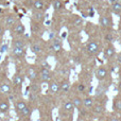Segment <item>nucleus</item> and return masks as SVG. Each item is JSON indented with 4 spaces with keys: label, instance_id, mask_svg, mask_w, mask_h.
<instances>
[{
    "label": "nucleus",
    "instance_id": "25",
    "mask_svg": "<svg viewBox=\"0 0 121 121\" xmlns=\"http://www.w3.org/2000/svg\"><path fill=\"white\" fill-rule=\"evenodd\" d=\"M92 111H94V113L97 114V115H101V114L104 113L105 106L102 103H98V104H95L94 106H92Z\"/></svg>",
    "mask_w": 121,
    "mask_h": 121
},
{
    "label": "nucleus",
    "instance_id": "33",
    "mask_svg": "<svg viewBox=\"0 0 121 121\" xmlns=\"http://www.w3.org/2000/svg\"><path fill=\"white\" fill-rule=\"evenodd\" d=\"M116 60H117L118 64L121 65V53H119V54L117 55V59H116Z\"/></svg>",
    "mask_w": 121,
    "mask_h": 121
},
{
    "label": "nucleus",
    "instance_id": "22",
    "mask_svg": "<svg viewBox=\"0 0 121 121\" xmlns=\"http://www.w3.org/2000/svg\"><path fill=\"white\" fill-rule=\"evenodd\" d=\"M112 12L116 15H120L121 14V1L117 0L112 4Z\"/></svg>",
    "mask_w": 121,
    "mask_h": 121
},
{
    "label": "nucleus",
    "instance_id": "37",
    "mask_svg": "<svg viewBox=\"0 0 121 121\" xmlns=\"http://www.w3.org/2000/svg\"><path fill=\"white\" fill-rule=\"evenodd\" d=\"M120 119H121V118H120Z\"/></svg>",
    "mask_w": 121,
    "mask_h": 121
},
{
    "label": "nucleus",
    "instance_id": "29",
    "mask_svg": "<svg viewBox=\"0 0 121 121\" xmlns=\"http://www.w3.org/2000/svg\"><path fill=\"white\" fill-rule=\"evenodd\" d=\"M19 113H20V115H21V116L26 117V116H29V115H30V113H31V109H30V107L27 105V106H26L23 109H21V111L19 112Z\"/></svg>",
    "mask_w": 121,
    "mask_h": 121
},
{
    "label": "nucleus",
    "instance_id": "35",
    "mask_svg": "<svg viewBox=\"0 0 121 121\" xmlns=\"http://www.w3.org/2000/svg\"><path fill=\"white\" fill-rule=\"evenodd\" d=\"M119 80L121 81V71H120V73H119Z\"/></svg>",
    "mask_w": 121,
    "mask_h": 121
},
{
    "label": "nucleus",
    "instance_id": "32",
    "mask_svg": "<svg viewBox=\"0 0 121 121\" xmlns=\"http://www.w3.org/2000/svg\"><path fill=\"white\" fill-rule=\"evenodd\" d=\"M3 34H4V29H3V27L0 25V37H2Z\"/></svg>",
    "mask_w": 121,
    "mask_h": 121
},
{
    "label": "nucleus",
    "instance_id": "23",
    "mask_svg": "<svg viewBox=\"0 0 121 121\" xmlns=\"http://www.w3.org/2000/svg\"><path fill=\"white\" fill-rule=\"evenodd\" d=\"M31 50H32V52L35 53V54H39V53L43 52L44 47L42 46L40 43H34V44H32V46H31Z\"/></svg>",
    "mask_w": 121,
    "mask_h": 121
},
{
    "label": "nucleus",
    "instance_id": "15",
    "mask_svg": "<svg viewBox=\"0 0 121 121\" xmlns=\"http://www.w3.org/2000/svg\"><path fill=\"white\" fill-rule=\"evenodd\" d=\"M22 83H23V77L20 73L17 72L14 75V79H13V85H14L15 88H21Z\"/></svg>",
    "mask_w": 121,
    "mask_h": 121
},
{
    "label": "nucleus",
    "instance_id": "20",
    "mask_svg": "<svg viewBox=\"0 0 121 121\" xmlns=\"http://www.w3.org/2000/svg\"><path fill=\"white\" fill-rule=\"evenodd\" d=\"M71 101H72L74 107H75V108H78L79 111H81V109L83 108V99H82L81 97L75 96V97H73Z\"/></svg>",
    "mask_w": 121,
    "mask_h": 121
},
{
    "label": "nucleus",
    "instance_id": "1",
    "mask_svg": "<svg viewBox=\"0 0 121 121\" xmlns=\"http://www.w3.org/2000/svg\"><path fill=\"white\" fill-rule=\"evenodd\" d=\"M86 50L90 55H96L100 52V45L96 40H89L86 45Z\"/></svg>",
    "mask_w": 121,
    "mask_h": 121
},
{
    "label": "nucleus",
    "instance_id": "28",
    "mask_svg": "<svg viewBox=\"0 0 121 121\" xmlns=\"http://www.w3.org/2000/svg\"><path fill=\"white\" fill-rule=\"evenodd\" d=\"M77 90H78V92H80V94H84V92L86 91V86H85V84L79 83V84L77 85Z\"/></svg>",
    "mask_w": 121,
    "mask_h": 121
},
{
    "label": "nucleus",
    "instance_id": "9",
    "mask_svg": "<svg viewBox=\"0 0 121 121\" xmlns=\"http://www.w3.org/2000/svg\"><path fill=\"white\" fill-rule=\"evenodd\" d=\"M12 91V86L5 81H0V94L9 95Z\"/></svg>",
    "mask_w": 121,
    "mask_h": 121
},
{
    "label": "nucleus",
    "instance_id": "6",
    "mask_svg": "<svg viewBox=\"0 0 121 121\" xmlns=\"http://www.w3.org/2000/svg\"><path fill=\"white\" fill-rule=\"evenodd\" d=\"M99 23L102 28H112L113 27V19L109 15H102L100 17V20H99Z\"/></svg>",
    "mask_w": 121,
    "mask_h": 121
},
{
    "label": "nucleus",
    "instance_id": "11",
    "mask_svg": "<svg viewBox=\"0 0 121 121\" xmlns=\"http://www.w3.org/2000/svg\"><path fill=\"white\" fill-rule=\"evenodd\" d=\"M113 108H114L115 113L121 114V95H117V96L114 98Z\"/></svg>",
    "mask_w": 121,
    "mask_h": 121
},
{
    "label": "nucleus",
    "instance_id": "8",
    "mask_svg": "<svg viewBox=\"0 0 121 121\" xmlns=\"http://www.w3.org/2000/svg\"><path fill=\"white\" fill-rule=\"evenodd\" d=\"M13 56L17 57V59H21L26 55V48H18V47H12L11 50Z\"/></svg>",
    "mask_w": 121,
    "mask_h": 121
},
{
    "label": "nucleus",
    "instance_id": "7",
    "mask_svg": "<svg viewBox=\"0 0 121 121\" xmlns=\"http://www.w3.org/2000/svg\"><path fill=\"white\" fill-rule=\"evenodd\" d=\"M18 21L16 15L15 14H9L5 16V19H4V25H5L6 28H12L15 23Z\"/></svg>",
    "mask_w": 121,
    "mask_h": 121
},
{
    "label": "nucleus",
    "instance_id": "4",
    "mask_svg": "<svg viewBox=\"0 0 121 121\" xmlns=\"http://www.w3.org/2000/svg\"><path fill=\"white\" fill-rule=\"evenodd\" d=\"M26 75L31 82H35L38 78V71L34 66H29L26 70Z\"/></svg>",
    "mask_w": 121,
    "mask_h": 121
},
{
    "label": "nucleus",
    "instance_id": "2",
    "mask_svg": "<svg viewBox=\"0 0 121 121\" xmlns=\"http://www.w3.org/2000/svg\"><path fill=\"white\" fill-rule=\"evenodd\" d=\"M108 68L106 66H100L99 68H97L95 75H96V79L98 81H103L108 77Z\"/></svg>",
    "mask_w": 121,
    "mask_h": 121
},
{
    "label": "nucleus",
    "instance_id": "19",
    "mask_svg": "<svg viewBox=\"0 0 121 121\" xmlns=\"http://www.w3.org/2000/svg\"><path fill=\"white\" fill-rule=\"evenodd\" d=\"M70 87H71V84H70V82H69L68 79L63 80V81L60 83V91H63V92H68L69 89H70Z\"/></svg>",
    "mask_w": 121,
    "mask_h": 121
},
{
    "label": "nucleus",
    "instance_id": "12",
    "mask_svg": "<svg viewBox=\"0 0 121 121\" xmlns=\"http://www.w3.org/2000/svg\"><path fill=\"white\" fill-rule=\"evenodd\" d=\"M74 105H73L72 101L71 100H66L63 103V109L64 112H66L67 114H73V111H74Z\"/></svg>",
    "mask_w": 121,
    "mask_h": 121
},
{
    "label": "nucleus",
    "instance_id": "14",
    "mask_svg": "<svg viewBox=\"0 0 121 121\" xmlns=\"http://www.w3.org/2000/svg\"><path fill=\"white\" fill-rule=\"evenodd\" d=\"M49 91L52 95H57L60 91V83H57L56 81H50L49 82Z\"/></svg>",
    "mask_w": 121,
    "mask_h": 121
},
{
    "label": "nucleus",
    "instance_id": "13",
    "mask_svg": "<svg viewBox=\"0 0 121 121\" xmlns=\"http://www.w3.org/2000/svg\"><path fill=\"white\" fill-rule=\"evenodd\" d=\"M32 18L34 21L36 22L42 23L45 20V13L44 11H34L33 14H32Z\"/></svg>",
    "mask_w": 121,
    "mask_h": 121
},
{
    "label": "nucleus",
    "instance_id": "27",
    "mask_svg": "<svg viewBox=\"0 0 121 121\" xmlns=\"http://www.w3.org/2000/svg\"><path fill=\"white\" fill-rule=\"evenodd\" d=\"M32 32L33 33H38L40 31V23L39 22H36V21H32Z\"/></svg>",
    "mask_w": 121,
    "mask_h": 121
},
{
    "label": "nucleus",
    "instance_id": "30",
    "mask_svg": "<svg viewBox=\"0 0 121 121\" xmlns=\"http://www.w3.org/2000/svg\"><path fill=\"white\" fill-rule=\"evenodd\" d=\"M6 51H8V45H6V44L1 45V47H0V52L4 53V52H6Z\"/></svg>",
    "mask_w": 121,
    "mask_h": 121
},
{
    "label": "nucleus",
    "instance_id": "36",
    "mask_svg": "<svg viewBox=\"0 0 121 121\" xmlns=\"http://www.w3.org/2000/svg\"><path fill=\"white\" fill-rule=\"evenodd\" d=\"M120 18H121V14H120Z\"/></svg>",
    "mask_w": 121,
    "mask_h": 121
},
{
    "label": "nucleus",
    "instance_id": "24",
    "mask_svg": "<svg viewBox=\"0 0 121 121\" xmlns=\"http://www.w3.org/2000/svg\"><path fill=\"white\" fill-rule=\"evenodd\" d=\"M52 8L54 10V12H59L62 11L64 9V3H63L62 0H52Z\"/></svg>",
    "mask_w": 121,
    "mask_h": 121
},
{
    "label": "nucleus",
    "instance_id": "21",
    "mask_svg": "<svg viewBox=\"0 0 121 121\" xmlns=\"http://www.w3.org/2000/svg\"><path fill=\"white\" fill-rule=\"evenodd\" d=\"M33 8L35 11H45L46 10V5H45L44 0H34Z\"/></svg>",
    "mask_w": 121,
    "mask_h": 121
},
{
    "label": "nucleus",
    "instance_id": "17",
    "mask_svg": "<svg viewBox=\"0 0 121 121\" xmlns=\"http://www.w3.org/2000/svg\"><path fill=\"white\" fill-rule=\"evenodd\" d=\"M27 43L25 39H22L21 37H16L13 38L12 40V47H18V48H26Z\"/></svg>",
    "mask_w": 121,
    "mask_h": 121
},
{
    "label": "nucleus",
    "instance_id": "31",
    "mask_svg": "<svg viewBox=\"0 0 121 121\" xmlns=\"http://www.w3.org/2000/svg\"><path fill=\"white\" fill-rule=\"evenodd\" d=\"M108 121H121V119L118 116H116V115H112L111 117H109V120Z\"/></svg>",
    "mask_w": 121,
    "mask_h": 121
},
{
    "label": "nucleus",
    "instance_id": "26",
    "mask_svg": "<svg viewBox=\"0 0 121 121\" xmlns=\"http://www.w3.org/2000/svg\"><path fill=\"white\" fill-rule=\"evenodd\" d=\"M15 106H16V109L18 112H20L21 109H23L26 106H27V103L25 102L23 100H18L16 102V104H15Z\"/></svg>",
    "mask_w": 121,
    "mask_h": 121
},
{
    "label": "nucleus",
    "instance_id": "34",
    "mask_svg": "<svg viewBox=\"0 0 121 121\" xmlns=\"http://www.w3.org/2000/svg\"><path fill=\"white\" fill-rule=\"evenodd\" d=\"M118 90L121 91V81H119V83H118Z\"/></svg>",
    "mask_w": 121,
    "mask_h": 121
},
{
    "label": "nucleus",
    "instance_id": "3",
    "mask_svg": "<svg viewBox=\"0 0 121 121\" xmlns=\"http://www.w3.org/2000/svg\"><path fill=\"white\" fill-rule=\"evenodd\" d=\"M116 55V48L112 44H108L103 50V56L105 60H111Z\"/></svg>",
    "mask_w": 121,
    "mask_h": 121
},
{
    "label": "nucleus",
    "instance_id": "10",
    "mask_svg": "<svg viewBox=\"0 0 121 121\" xmlns=\"http://www.w3.org/2000/svg\"><path fill=\"white\" fill-rule=\"evenodd\" d=\"M10 111V103L6 98H0V113L6 114Z\"/></svg>",
    "mask_w": 121,
    "mask_h": 121
},
{
    "label": "nucleus",
    "instance_id": "16",
    "mask_svg": "<svg viewBox=\"0 0 121 121\" xmlns=\"http://www.w3.org/2000/svg\"><path fill=\"white\" fill-rule=\"evenodd\" d=\"M95 105V99L90 96H87L83 99V107L86 109H91L92 106Z\"/></svg>",
    "mask_w": 121,
    "mask_h": 121
},
{
    "label": "nucleus",
    "instance_id": "5",
    "mask_svg": "<svg viewBox=\"0 0 121 121\" xmlns=\"http://www.w3.org/2000/svg\"><path fill=\"white\" fill-rule=\"evenodd\" d=\"M12 32H14L15 35L21 36L26 33V27L21 21H17L14 26L12 27Z\"/></svg>",
    "mask_w": 121,
    "mask_h": 121
},
{
    "label": "nucleus",
    "instance_id": "18",
    "mask_svg": "<svg viewBox=\"0 0 121 121\" xmlns=\"http://www.w3.org/2000/svg\"><path fill=\"white\" fill-rule=\"evenodd\" d=\"M51 49L54 51L55 53H60L62 52L63 47H62V42L60 39H54L52 42V45H51Z\"/></svg>",
    "mask_w": 121,
    "mask_h": 121
}]
</instances>
